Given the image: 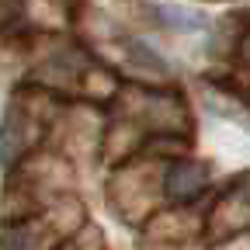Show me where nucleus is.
Listing matches in <instances>:
<instances>
[{
	"instance_id": "obj_1",
	"label": "nucleus",
	"mask_w": 250,
	"mask_h": 250,
	"mask_svg": "<svg viewBox=\"0 0 250 250\" xmlns=\"http://www.w3.org/2000/svg\"><path fill=\"white\" fill-rule=\"evenodd\" d=\"M208 184V167L198 164V160H177L170 170H167V181H164V191L170 202H191L198 198V191Z\"/></svg>"
},
{
	"instance_id": "obj_2",
	"label": "nucleus",
	"mask_w": 250,
	"mask_h": 250,
	"mask_svg": "<svg viewBox=\"0 0 250 250\" xmlns=\"http://www.w3.org/2000/svg\"><path fill=\"white\" fill-rule=\"evenodd\" d=\"M21 125H18V115L14 111H7V118H4V125H0V164L4 167H11L14 164V156L21 153Z\"/></svg>"
},
{
	"instance_id": "obj_3",
	"label": "nucleus",
	"mask_w": 250,
	"mask_h": 250,
	"mask_svg": "<svg viewBox=\"0 0 250 250\" xmlns=\"http://www.w3.org/2000/svg\"><path fill=\"white\" fill-rule=\"evenodd\" d=\"M240 56H243V59H247V62H250V35H247V39H243V45H240Z\"/></svg>"
}]
</instances>
